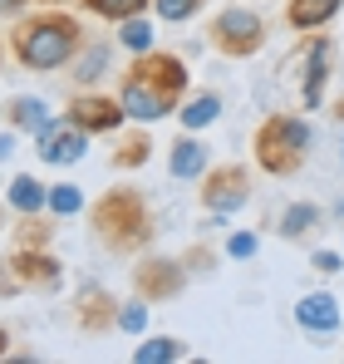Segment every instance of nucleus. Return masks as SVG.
<instances>
[{
	"instance_id": "1",
	"label": "nucleus",
	"mask_w": 344,
	"mask_h": 364,
	"mask_svg": "<svg viewBox=\"0 0 344 364\" xmlns=\"http://www.w3.org/2000/svg\"><path fill=\"white\" fill-rule=\"evenodd\" d=\"M182 99H187V64L177 55H163V50L133 55V64L118 79V104L138 123L172 119L182 109Z\"/></svg>"
},
{
	"instance_id": "2",
	"label": "nucleus",
	"mask_w": 344,
	"mask_h": 364,
	"mask_svg": "<svg viewBox=\"0 0 344 364\" xmlns=\"http://www.w3.org/2000/svg\"><path fill=\"white\" fill-rule=\"evenodd\" d=\"M84 50V25L74 20V15H64V10H45V15H30V20H20L15 30H10V55L20 69H30V74H55L64 64L74 60Z\"/></svg>"
},
{
	"instance_id": "3",
	"label": "nucleus",
	"mask_w": 344,
	"mask_h": 364,
	"mask_svg": "<svg viewBox=\"0 0 344 364\" xmlns=\"http://www.w3.org/2000/svg\"><path fill=\"white\" fill-rule=\"evenodd\" d=\"M89 222H94L99 246L114 251V256H143L153 246V237H158L153 207H148V197L138 187H109L104 197H94Z\"/></svg>"
},
{
	"instance_id": "4",
	"label": "nucleus",
	"mask_w": 344,
	"mask_h": 364,
	"mask_svg": "<svg viewBox=\"0 0 344 364\" xmlns=\"http://www.w3.org/2000/svg\"><path fill=\"white\" fill-rule=\"evenodd\" d=\"M251 153L261 163V173L271 178H295L310 158V123L300 114H266L251 133Z\"/></svg>"
},
{
	"instance_id": "5",
	"label": "nucleus",
	"mask_w": 344,
	"mask_h": 364,
	"mask_svg": "<svg viewBox=\"0 0 344 364\" xmlns=\"http://www.w3.org/2000/svg\"><path fill=\"white\" fill-rule=\"evenodd\" d=\"M64 286V261L50 256L45 246H15L0 256V296H50Z\"/></svg>"
},
{
	"instance_id": "6",
	"label": "nucleus",
	"mask_w": 344,
	"mask_h": 364,
	"mask_svg": "<svg viewBox=\"0 0 344 364\" xmlns=\"http://www.w3.org/2000/svg\"><path fill=\"white\" fill-rule=\"evenodd\" d=\"M266 35H271L266 20H261L256 10H246V5H227V10H217L212 25H207L212 50L227 55V60H251V55H261V50H266Z\"/></svg>"
},
{
	"instance_id": "7",
	"label": "nucleus",
	"mask_w": 344,
	"mask_h": 364,
	"mask_svg": "<svg viewBox=\"0 0 344 364\" xmlns=\"http://www.w3.org/2000/svg\"><path fill=\"white\" fill-rule=\"evenodd\" d=\"M197 202L207 217H231L251 202V173L241 163H222V168H207L202 187H197Z\"/></svg>"
},
{
	"instance_id": "8",
	"label": "nucleus",
	"mask_w": 344,
	"mask_h": 364,
	"mask_svg": "<svg viewBox=\"0 0 344 364\" xmlns=\"http://www.w3.org/2000/svg\"><path fill=\"white\" fill-rule=\"evenodd\" d=\"M187 276L192 271L182 266V256H143L133 266V296H143L148 305L172 301V296L187 291Z\"/></svg>"
},
{
	"instance_id": "9",
	"label": "nucleus",
	"mask_w": 344,
	"mask_h": 364,
	"mask_svg": "<svg viewBox=\"0 0 344 364\" xmlns=\"http://www.w3.org/2000/svg\"><path fill=\"white\" fill-rule=\"evenodd\" d=\"M330 64H335V45L325 35H310L295 55V69H300V104L305 109H320L325 104V84H330Z\"/></svg>"
},
{
	"instance_id": "10",
	"label": "nucleus",
	"mask_w": 344,
	"mask_h": 364,
	"mask_svg": "<svg viewBox=\"0 0 344 364\" xmlns=\"http://www.w3.org/2000/svg\"><path fill=\"white\" fill-rule=\"evenodd\" d=\"M84 148H89V133H84L79 123H69V119L45 123V128L35 133V158L50 163V168H69V163H79Z\"/></svg>"
},
{
	"instance_id": "11",
	"label": "nucleus",
	"mask_w": 344,
	"mask_h": 364,
	"mask_svg": "<svg viewBox=\"0 0 344 364\" xmlns=\"http://www.w3.org/2000/svg\"><path fill=\"white\" fill-rule=\"evenodd\" d=\"M64 119L79 123L89 138H99V133H118L128 114H123V104L109 99V94H74V99L64 104Z\"/></svg>"
},
{
	"instance_id": "12",
	"label": "nucleus",
	"mask_w": 344,
	"mask_h": 364,
	"mask_svg": "<svg viewBox=\"0 0 344 364\" xmlns=\"http://www.w3.org/2000/svg\"><path fill=\"white\" fill-rule=\"evenodd\" d=\"M74 325H79L84 335H109V330H118V301L104 286L79 291V301H74Z\"/></svg>"
},
{
	"instance_id": "13",
	"label": "nucleus",
	"mask_w": 344,
	"mask_h": 364,
	"mask_svg": "<svg viewBox=\"0 0 344 364\" xmlns=\"http://www.w3.org/2000/svg\"><path fill=\"white\" fill-rule=\"evenodd\" d=\"M295 320L310 335H330V330H340V301L330 291H310V296H300V305H295Z\"/></svg>"
},
{
	"instance_id": "14",
	"label": "nucleus",
	"mask_w": 344,
	"mask_h": 364,
	"mask_svg": "<svg viewBox=\"0 0 344 364\" xmlns=\"http://www.w3.org/2000/svg\"><path fill=\"white\" fill-rule=\"evenodd\" d=\"M0 123H5L10 133H40V128L50 123V109H45V99H35V94H10V99L0 104Z\"/></svg>"
},
{
	"instance_id": "15",
	"label": "nucleus",
	"mask_w": 344,
	"mask_h": 364,
	"mask_svg": "<svg viewBox=\"0 0 344 364\" xmlns=\"http://www.w3.org/2000/svg\"><path fill=\"white\" fill-rule=\"evenodd\" d=\"M340 10H344V0H286V25L315 35V30H325Z\"/></svg>"
},
{
	"instance_id": "16",
	"label": "nucleus",
	"mask_w": 344,
	"mask_h": 364,
	"mask_svg": "<svg viewBox=\"0 0 344 364\" xmlns=\"http://www.w3.org/2000/svg\"><path fill=\"white\" fill-rule=\"evenodd\" d=\"M168 173L177 182H197L202 173H207V148L187 133V138H177L172 143V153H168Z\"/></svg>"
},
{
	"instance_id": "17",
	"label": "nucleus",
	"mask_w": 344,
	"mask_h": 364,
	"mask_svg": "<svg viewBox=\"0 0 344 364\" xmlns=\"http://www.w3.org/2000/svg\"><path fill=\"white\" fill-rule=\"evenodd\" d=\"M320 217H325L320 202H290L286 212H281V227H276V232H281L286 242H300V237H310V232L320 227Z\"/></svg>"
},
{
	"instance_id": "18",
	"label": "nucleus",
	"mask_w": 344,
	"mask_h": 364,
	"mask_svg": "<svg viewBox=\"0 0 344 364\" xmlns=\"http://www.w3.org/2000/svg\"><path fill=\"white\" fill-rule=\"evenodd\" d=\"M177 360H187V345L172 340V335H148L133 350V364H177Z\"/></svg>"
},
{
	"instance_id": "19",
	"label": "nucleus",
	"mask_w": 344,
	"mask_h": 364,
	"mask_svg": "<svg viewBox=\"0 0 344 364\" xmlns=\"http://www.w3.org/2000/svg\"><path fill=\"white\" fill-rule=\"evenodd\" d=\"M177 119H182L187 133H197V128L217 123V119H222V94H212V89H207V94H197L192 104H182V109H177Z\"/></svg>"
},
{
	"instance_id": "20",
	"label": "nucleus",
	"mask_w": 344,
	"mask_h": 364,
	"mask_svg": "<svg viewBox=\"0 0 344 364\" xmlns=\"http://www.w3.org/2000/svg\"><path fill=\"white\" fill-rule=\"evenodd\" d=\"M5 202H10V207H15L20 217H35V212L45 207V187L30 178V173H20V178L5 187Z\"/></svg>"
},
{
	"instance_id": "21",
	"label": "nucleus",
	"mask_w": 344,
	"mask_h": 364,
	"mask_svg": "<svg viewBox=\"0 0 344 364\" xmlns=\"http://www.w3.org/2000/svg\"><path fill=\"white\" fill-rule=\"evenodd\" d=\"M148 158H153V138H148V133H128V138H123V143L114 148V168H118V173H128V168H143Z\"/></svg>"
},
{
	"instance_id": "22",
	"label": "nucleus",
	"mask_w": 344,
	"mask_h": 364,
	"mask_svg": "<svg viewBox=\"0 0 344 364\" xmlns=\"http://www.w3.org/2000/svg\"><path fill=\"white\" fill-rule=\"evenodd\" d=\"M118 45H123L128 55H148V50H153V25H148L143 15L118 20Z\"/></svg>"
},
{
	"instance_id": "23",
	"label": "nucleus",
	"mask_w": 344,
	"mask_h": 364,
	"mask_svg": "<svg viewBox=\"0 0 344 364\" xmlns=\"http://www.w3.org/2000/svg\"><path fill=\"white\" fill-rule=\"evenodd\" d=\"M45 207H50L55 217H79V212H84V192H79L74 182H55V187H45Z\"/></svg>"
},
{
	"instance_id": "24",
	"label": "nucleus",
	"mask_w": 344,
	"mask_h": 364,
	"mask_svg": "<svg viewBox=\"0 0 344 364\" xmlns=\"http://www.w3.org/2000/svg\"><path fill=\"white\" fill-rule=\"evenodd\" d=\"M79 5H84L89 15H99V20H114V25H118V20H128V15H143L153 0H79Z\"/></svg>"
},
{
	"instance_id": "25",
	"label": "nucleus",
	"mask_w": 344,
	"mask_h": 364,
	"mask_svg": "<svg viewBox=\"0 0 344 364\" xmlns=\"http://www.w3.org/2000/svg\"><path fill=\"white\" fill-rule=\"evenodd\" d=\"M104 69H109V50L94 45V50H79V69H74V79H79V84H94Z\"/></svg>"
},
{
	"instance_id": "26",
	"label": "nucleus",
	"mask_w": 344,
	"mask_h": 364,
	"mask_svg": "<svg viewBox=\"0 0 344 364\" xmlns=\"http://www.w3.org/2000/svg\"><path fill=\"white\" fill-rule=\"evenodd\" d=\"M118 330H128V335L148 330V301H143V296L128 301V305H118Z\"/></svg>"
},
{
	"instance_id": "27",
	"label": "nucleus",
	"mask_w": 344,
	"mask_h": 364,
	"mask_svg": "<svg viewBox=\"0 0 344 364\" xmlns=\"http://www.w3.org/2000/svg\"><path fill=\"white\" fill-rule=\"evenodd\" d=\"M202 5H207V0H153L158 20H172V25H177V20H192Z\"/></svg>"
},
{
	"instance_id": "28",
	"label": "nucleus",
	"mask_w": 344,
	"mask_h": 364,
	"mask_svg": "<svg viewBox=\"0 0 344 364\" xmlns=\"http://www.w3.org/2000/svg\"><path fill=\"white\" fill-rule=\"evenodd\" d=\"M50 237H55V227H45L40 217H25L20 232H15V246H45Z\"/></svg>"
},
{
	"instance_id": "29",
	"label": "nucleus",
	"mask_w": 344,
	"mask_h": 364,
	"mask_svg": "<svg viewBox=\"0 0 344 364\" xmlns=\"http://www.w3.org/2000/svg\"><path fill=\"white\" fill-rule=\"evenodd\" d=\"M310 266H315V271H325V276H335V271H340V251H315V256H310Z\"/></svg>"
},
{
	"instance_id": "30",
	"label": "nucleus",
	"mask_w": 344,
	"mask_h": 364,
	"mask_svg": "<svg viewBox=\"0 0 344 364\" xmlns=\"http://www.w3.org/2000/svg\"><path fill=\"white\" fill-rule=\"evenodd\" d=\"M256 246H261L256 237H246V232H236V237L227 242V251H231V256H256Z\"/></svg>"
},
{
	"instance_id": "31",
	"label": "nucleus",
	"mask_w": 344,
	"mask_h": 364,
	"mask_svg": "<svg viewBox=\"0 0 344 364\" xmlns=\"http://www.w3.org/2000/svg\"><path fill=\"white\" fill-rule=\"evenodd\" d=\"M25 5H30V0H0V15H20Z\"/></svg>"
},
{
	"instance_id": "32",
	"label": "nucleus",
	"mask_w": 344,
	"mask_h": 364,
	"mask_svg": "<svg viewBox=\"0 0 344 364\" xmlns=\"http://www.w3.org/2000/svg\"><path fill=\"white\" fill-rule=\"evenodd\" d=\"M5 355H10V330L0 325V360H5Z\"/></svg>"
},
{
	"instance_id": "33",
	"label": "nucleus",
	"mask_w": 344,
	"mask_h": 364,
	"mask_svg": "<svg viewBox=\"0 0 344 364\" xmlns=\"http://www.w3.org/2000/svg\"><path fill=\"white\" fill-rule=\"evenodd\" d=\"M330 114H335V119H344V99H340V104H335V109H330Z\"/></svg>"
},
{
	"instance_id": "34",
	"label": "nucleus",
	"mask_w": 344,
	"mask_h": 364,
	"mask_svg": "<svg viewBox=\"0 0 344 364\" xmlns=\"http://www.w3.org/2000/svg\"><path fill=\"white\" fill-rule=\"evenodd\" d=\"M5 153H10V138H0V158H5Z\"/></svg>"
},
{
	"instance_id": "35",
	"label": "nucleus",
	"mask_w": 344,
	"mask_h": 364,
	"mask_svg": "<svg viewBox=\"0 0 344 364\" xmlns=\"http://www.w3.org/2000/svg\"><path fill=\"white\" fill-rule=\"evenodd\" d=\"M0 232H5V207H0Z\"/></svg>"
},
{
	"instance_id": "36",
	"label": "nucleus",
	"mask_w": 344,
	"mask_h": 364,
	"mask_svg": "<svg viewBox=\"0 0 344 364\" xmlns=\"http://www.w3.org/2000/svg\"><path fill=\"white\" fill-rule=\"evenodd\" d=\"M0 60H5V40H0Z\"/></svg>"
},
{
	"instance_id": "37",
	"label": "nucleus",
	"mask_w": 344,
	"mask_h": 364,
	"mask_svg": "<svg viewBox=\"0 0 344 364\" xmlns=\"http://www.w3.org/2000/svg\"><path fill=\"white\" fill-rule=\"evenodd\" d=\"M45 5H64V0H45Z\"/></svg>"
},
{
	"instance_id": "38",
	"label": "nucleus",
	"mask_w": 344,
	"mask_h": 364,
	"mask_svg": "<svg viewBox=\"0 0 344 364\" xmlns=\"http://www.w3.org/2000/svg\"><path fill=\"white\" fill-rule=\"evenodd\" d=\"M340 212H344V207H340Z\"/></svg>"
}]
</instances>
